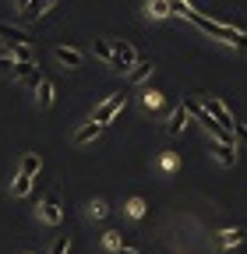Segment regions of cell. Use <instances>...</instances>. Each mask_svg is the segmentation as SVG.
<instances>
[{
  "label": "cell",
  "mask_w": 247,
  "mask_h": 254,
  "mask_svg": "<svg viewBox=\"0 0 247 254\" xmlns=\"http://www.w3.org/2000/svg\"><path fill=\"white\" fill-rule=\"evenodd\" d=\"M170 7H173V14H177V18H187L194 28H201V32H205V36L219 39V43H226V46H237V50H247V32L230 28V25L215 21V18H205L201 11H194V7L187 4V0H170Z\"/></svg>",
  "instance_id": "6da1fadb"
},
{
  "label": "cell",
  "mask_w": 247,
  "mask_h": 254,
  "mask_svg": "<svg viewBox=\"0 0 247 254\" xmlns=\"http://www.w3.org/2000/svg\"><path fill=\"white\" fill-rule=\"evenodd\" d=\"M198 103L205 106V113H208V117H212L215 124H219L223 131H230L233 138L247 141V124H240V120H237V117H233V113L226 110V103L219 99V95H201V92H198Z\"/></svg>",
  "instance_id": "7a4b0ae2"
},
{
  "label": "cell",
  "mask_w": 247,
  "mask_h": 254,
  "mask_svg": "<svg viewBox=\"0 0 247 254\" xmlns=\"http://www.w3.org/2000/svg\"><path fill=\"white\" fill-rule=\"evenodd\" d=\"M124 103H127V95L124 92H113V95H106V99L96 106V113H92V120H96L99 127H106V124H113L117 117H120V110H124Z\"/></svg>",
  "instance_id": "3957f363"
},
{
  "label": "cell",
  "mask_w": 247,
  "mask_h": 254,
  "mask_svg": "<svg viewBox=\"0 0 247 254\" xmlns=\"http://www.w3.org/2000/svg\"><path fill=\"white\" fill-rule=\"evenodd\" d=\"M39 219L46 226H60V219H64V205H60V187H50L46 198L39 205Z\"/></svg>",
  "instance_id": "277c9868"
},
{
  "label": "cell",
  "mask_w": 247,
  "mask_h": 254,
  "mask_svg": "<svg viewBox=\"0 0 247 254\" xmlns=\"http://www.w3.org/2000/svg\"><path fill=\"white\" fill-rule=\"evenodd\" d=\"M11 74H14L21 85H32V88L43 81V74H39V67H36L32 60H11Z\"/></svg>",
  "instance_id": "5b68a950"
},
{
  "label": "cell",
  "mask_w": 247,
  "mask_h": 254,
  "mask_svg": "<svg viewBox=\"0 0 247 254\" xmlns=\"http://www.w3.org/2000/svg\"><path fill=\"white\" fill-rule=\"evenodd\" d=\"M208 152L215 155L219 166H237V148L233 145H223V141H208Z\"/></svg>",
  "instance_id": "8992f818"
},
{
  "label": "cell",
  "mask_w": 247,
  "mask_h": 254,
  "mask_svg": "<svg viewBox=\"0 0 247 254\" xmlns=\"http://www.w3.org/2000/svg\"><path fill=\"white\" fill-rule=\"evenodd\" d=\"M187 120H191V117H187V110H184V106L177 103V106L170 110V120H166V134H170V138H177V134L184 131V127H187Z\"/></svg>",
  "instance_id": "52a82bcc"
},
{
  "label": "cell",
  "mask_w": 247,
  "mask_h": 254,
  "mask_svg": "<svg viewBox=\"0 0 247 254\" xmlns=\"http://www.w3.org/2000/svg\"><path fill=\"white\" fill-rule=\"evenodd\" d=\"M0 39H4V46H28L32 43L25 28H11V25H0Z\"/></svg>",
  "instance_id": "ba28073f"
},
{
  "label": "cell",
  "mask_w": 247,
  "mask_h": 254,
  "mask_svg": "<svg viewBox=\"0 0 247 254\" xmlns=\"http://www.w3.org/2000/svg\"><path fill=\"white\" fill-rule=\"evenodd\" d=\"M53 57L64 64L67 71H78V67H81V53H78L74 46H57V50H53Z\"/></svg>",
  "instance_id": "9c48e42d"
},
{
  "label": "cell",
  "mask_w": 247,
  "mask_h": 254,
  "mask_svg": "<svg viewBox=\"0 0 247 254\" xmlns=\"http://www.w3.org/2000/svg\"><path fill=\"white\" fill-rule=\"evenodd\" d=\"M152 71H156V64H152V60H138L134 67L127 71V81H131V85H141V81L152 78Z\"/></svg>",
  "instance_id": "30bf717a"
},
{
  "label": "cell",
  "mask_w": 247,
  "mask_h": 254,
  "mask_svg": "<svg viewBox=\"0 0 247 254\" xmlns=\"http://www.w3.org/2000/svg\"><path fill=\"white\" fill-rule=\"evenodd\" d=\"M99 134H103V127L96 120H88V124H81L78 131H74V145H88V141H96Z\"/></svg>",
  "instance_id": "8fae6325"
},
{
  "label": "cell",
  "mask_w": 247,
  "mask_h": 254,
  "mask_svg": "<svg viewBox=\"0 0 247 254\" xmlns=\"http://www.w3.org/2000/svg\"><path fill=\"white\" fill-rule=\"evenodd\" d=\"M53 95H57L53 81H50V78H43V81L36 85V103H39V110H50V106H53Z\"/></svg>",
  "instance_id": "7c38bea8"
},
{
  "label": "cell",
  "mask_w": 247,
  "mask_h": 254,
  "mask_svg": "<svg viewBox=\"0 0 247 254\" xmlns=\"http://www.w3.org/2000/svg\"><path fill=\"white\" fill-rule=\"evenodd\" d=\"M145 14L159 21V18H170L173 7H170V0H148V4H145Z\"/></svg>",
  "instance_id": "4fadbf2b"
},
{
  "label": "cell",
  "mask_w": 247,
  "mask_h": 254,
  "mask_svg": "<svg viewBox=\"0 0 247 254\" xmlns=\"http://www.w3.org/2000/svg\"><path fill=\"white\" fill-rule=\"evenodd\" d=\"M240 244H244V230H240V226H230V230L219 233V247L230 251V247H240Z\"/></svg>",
  "instance_id": "5bb4252c"
},
{
  "label": "cell",
  "mask_w": 247,
  "mask_h": 254,
  "mask_svg": "<svg viewBox=\"0 0 247 254\" xmlns=\"http://www.w3.org/2000/svg\"><path fill=\"white\" fill-rule=\"evenodd\" d=\"M39 166H43V159H39L36 152H28V155H21L18 173H25V177H36V173H39Z\"/></svg>",
  "instance_id": "9a60e30c"
},
{
  "label": "cell",
  "mask_w": 247,
  "mask_h": 254,
  "mask_svg": "<svg viewBox=\"0 0 247 254\" xmlns=\"http://www.w3.org/2000/svg\"><path fill=\"white\" fill-rule=\"evenodd\" d=\"M32 180H36V177H25V173H18V177H14V184H11V194H14V198H25L28 190H32Z\"/></svg>",
  "instance_id": "2e32d148"
},
{
  "label": "cell",
  "mask_w": 247,
  "mask_h": 254,
  "mask_svg": "<svg viewBox=\"0 0 247 254\" xmlns=\"http://www.w3.org/2000/svg\"><path fill=\"white\" fill-rule=\"evenodd\" d=\"M92 53H96L103 64H106V67H110V64H113V53H110V39H96V43H92Z\"/></svg>",
  "instance_id": "e0dca14e"
},
{
  "label": "cell",
  "mask_w": 247,
  "mask_h": 254,
  "mask_svg": "<svg viewBox=\"0 0 247 254\" xmlns=\"http://www.w3.org/2000/svg\"><path fill=\"white\" fill-rule=\"evenodd\" d=\"M141 106H145V110H159V106H163V92L148 88V92L141 95Z\"/></svg>",
  "instance_id": "ac0fdd59"
},
{
  "label": "cell",
  "mask_w": 247,
  "mask_h": 254,
  "mask_svg": "<svg viewBox=\"0 0 247 254\" xmlns=\"http://www.w3.org/2000/svg\"><path fill=\"white\" fill-rule=\"evenodd\" d=\"M57 4V0H28V7H25V14H32V18H39L43 11H50Z\"/></svg>",
  "instance_id": "d6986e66"
},
{
  "label": "cell",
  "mask_w": 247,
  "mask_h": 254,
  "mask_svg": "<svg viewBox=\"0 0 247 254\" xmlns=\"http://www.w3.org/2000/svg\"><path fill=\"white\" fill-rule=\"evenodd\" d=\"M88 215H92V219H106V215H110V205H106L103 198H96V201L88 205Z\"/></svg>",
  "instance_id": "ffe728a7"
},
{
  "label": "cell",
  "mask_w": 247,
  "mask_h": 254,
  "mask_svg": "<svg viewBox=\"0 0 247 254\" xmlns=\"http://www.w3.org/2000/svg\"><path fill=\"white\" fill-rule=\"evenodd\" d=\"M145 212H148V208H145L141 198H131V201H127V215H131V219H141Z\"/></svg>",
  "instance_id": "44dd1931"
},
{
  "label": "cell",
  "mask_w": 247,
  "mask_h": 254,
  "mask_svg": "<svg viewBox=\"0 0 247 254\" xmlns=\"http://www.w3.org/2000/svg\"><path fill=\"white\" fill-rule=\"evenodd\" d=\"M103 244H106L110 251H120V247H124V240H120V233H117V230H110V233H103Z\"/></svg>",
  "instance_id": "7402d4cb"
},
{
  "label": "cell",
  "mask_w": 247,
  "mask_h": 254,
  "mask_svg": "<svg viewBox=\"0 0 247 254\" xmlns=\"http://www.w3.org/2000/svg\"><path fill=\"white\" fill-rule=\"evenodd\" d=\"M67 247H71V237H57V240H53V251H50V254H67Z\"/></svg>",
  "instance_id": "603a6c76"
},
{
  "label": "cell",
  "mask_w": 247,
  "mask_h": 254,
  "mask_svg": "<svg viewBox=\"0 0 247 254\" xmlns=\"http://www.w3.org/2000/svg\"><path fill=\"white\" fill-rule=\"evenodd\" d=\"M177 166H180V159H177L173 152H166V155H163V170H177Z\"/></svg>",
  "instance_id": "cb8c5ba5"
},
{
  "label": "cell",
  "mask_w": 247,
  "mask_h": 254,
  "mask_svg": "<svg viewBox=\"0 0 247 254\" xmlns=\"http://www.w3.org/2000/svg\"><path fill=\"white\" fill-rule=\"evenodd\" d=\"M113 254H138L134 247H120V251H113Z\"/></svg>",
  "instance_id": "d4e9b609"
},
{
  "label": "cell",
  "mask_w": 247,
  "mask_h": 254,
  "mask_svg": "<svg viewBox=\"0 0 247 254\" xmlns=\"http://www.w3.org/2000/svg\"><path fill=\"white\" fill-rule=\"evenodd\" d=\"M14 4H18V11L25 14V7H28V0H14Z\"/></svg>",
  "instance_id": "484cf974"
},
{
  "label": "cell",
  "mask_w": 247,
  "mask_h": 254,
  "mask_svg": "<svg viewBox=\"0 0 247 254\" xmlns=\"http://www.w3.org/2000/svg\"><path fill=\"white\" fill-rule=\"evenodd\" d=\"M4 53H7V46H4V39H0V57H4Z\"/></svg>",
  "instance_id": "4316f807"
},
{
  "label": "cell",
  "mask_w": 247,
  "mask_h": 254,
  "mask_svg": "<svg viewBox=\"0 0 247 254\" xmlns=\"http://www.w3.org/2000/svg\"><path fill=\"white\" fill-rule=\"evenodd\" d=\"M187 4H191V0H187Z\"/></svg>",
  "instance_id": "83f0119b"
}]
</instances>
